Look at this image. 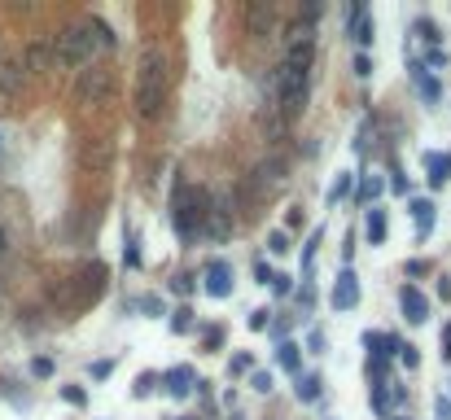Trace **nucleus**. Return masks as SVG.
I'll list each match as a JSON object with an SVG mask.
<instances>
[{"instance_id": "6e6552de", "label": "nucleus", "mask_w": 451, "mask_h": 420, "mask_svg": "<svg viewBox=\"0 0 451 420\" xmlns=\"http://www.w3.org/2000/svg\"><path fill=\"white\" fill-rule=\"evenodd\" d=\"M364 232H368L373 246H381V241H386V210H381V206H373L368 215H364Z\"/></svg>"}, {"instance_id": "4468645a", "label": "nucleus", "mask_w": 451, "mask_h": 420, "mask_svg": "<svg viewBox=\"0 0 451 420\" xmlns=\"http://www.w3.org/2000/svg\"><path fill=\"white\" fill-rule=\"evenodd\" d=\"M298 398H303V403H315V398H320V377H315V373H298Z\"/></svg>"}, {"instance_id": "f8f14e48", "label": "nucleus", "mask_w": 451, "mask_h": 420, "mask_svg": "<svg viewBox=\"0 0 451 420\" xmlns=\"http://www.w3.org/2000/svg\"><path fill=\"white\" fill-rule=\"evenodd\" d=\"M350 22H355V40H359V44H373V18L364 13V5L350 9Z\"/></svg>"}, {"instance_id": "f257e3e1", "label": "nucleus", "mask_w": 451, "mask_h": 420, "mask_svg": "<svg viewBox=\"0 0 451 420\" xmlns=\"http://www.w3.org/2000/svg\"><path fill=\"white\" fill-rule=\"evenodd\" d=\"M162 96H166V53L158 44H145L136 66V114L154 119L162 110Z\"/></svg>"}, {"instance_id": "b1692460", "label": "nucleus", "mask_w": 451, "mask_h": 420, "mask_svg": "<svg viewBox=\"0 0 451 420\" xmlns=\"http://www.w3.org/2000/svg\"><path fill=\"white\" fill-rule=\"evenodd\" d=\"M355 75H373V61H368V57H364V53L355 57Z\"/></svg>"}, {"instance_id": "a211bd4d", "label": "nucleus", "mask_w": 451, "mask_h": 420, "mask_svg": "<svg viewBox=\"0 0 451 420\" xmlns=\"http://www.w3.org/2000/svg\"><path fill=\"white\" fill-rule=\"evenodd\" d=\"M434 420H451V398H434Z\"/></svg>"}, {"instance_id": "f3484780", "label": "nucleus", "mask_w": 451, "mask_h": 420, "mask_svg": "<svg viewBox=\"0 0 451 420\" xmlns=\"http://www.w3.org/2000/svg\"><path fill=\"white\" fill-rule=\"evenodd\" d=\"M267 250H272V254H289V237L285 232H272V237H267Z\"/></svg>"}, {"instance_id": "a878e982", "label": "nucleus", "mask_w": 451, "mask_h": 420, "mask_svg": "<svg viewBox=\"0 0 451 420\" xmlns=\"http://www.w3.org/2000/svg\"><path fill=\"white\" fill-rule=\"evenodd\" d=\"M250 329H267V311H255V315H250Z\"/></svg>"}, {"instance_id": "bb28decb", "label": "nucleus", "mask_w": 451, "mask_h": 420, "mask_svg": "<svg viewBox=\"0 0 451 420\" xmlns=\"http://www.w3.org/2000/svg\"><path fill=\"white\" fill-rule=\"evenodd\" d=\"M110 368H114L110 359H101V363H92V377H110Z\"/></svg>"}, {"instance_id": "0eeeda50", "label": "nucleus", "mask_w": 451, "mask_h": 420, "mask_svg": "<svg viewBox=\"0 0 451 420\" xmlns=\"http://www.w3.org/2000/svg\"><path fill=\"white\" fill-rule=\"evenodd\" d=\"M425 167H429V188H443L451 180V153H429Z\"/></svg>"}, {"instance_id": "6ab92c4d", "label": "nucleus", "mask_w": 451, "mask_h": 420, "mask_svg": "<svg viewBox=\"0 0 451 420\" xmlns=\"http://www.w3.org/2000/svg\"><path fill=\"white\" fill-rule=\"evenodd\" d=\"M399 359H403L408 368H416V363H421V354H416V346H399Z\"/></svg>"}, {"instance_id": "423d86ee", "label": "nucleus", "mask_w": 451, "mask_h": 420, "mask_svg": "<svg viewBox=\"0 0 451 420\" xmlns=\"http://www.w3.org/2000/svg\"><path fill=\"white\" fill-rule=\"evenodd\" d=\"M359 302V280H355V271H338V285H333V306L338 311H350V306Z\"/></svg>"}, {"instance_id": "2eb2a0df", "label": "nucleus", "mask_w": 451, "mask_h": 420, "mask_svg": "<svg viewBox=\"0 0 451 420\" xmlns=\"http://www.w3.org/2000/svg\"><path fill=\"white\" fill-rule=\"evenodd\" d=\"M350 184H355V175H350V171H342L338 180H333V188H329V202H338V197H346V193H350Z\"/></svg>"}, {"instance_id": "f03ea898", "label": "nucleus", "mask_w": 451, "mask_h": 420, "mask_svg": "<svg viewBox=\"0 0 451 420\" xmlns=\"http://www.w3.org/2000/svg\"><path fill=\"white\" fill-rule=\"evenodd\" d=\"M114 36L101 27V22H75V27H66L57 44H53V53L57 61H66V66H83V61H92V53L101 44H110Z\"/></svg>"}, {"instance_id": "7ed1b4c3", "label": "nucleus", "mask_w": 451, "mask_h": 420, "mask_svg": "<svg viewBox=\"0 0 451 420\" xmlns=\"http://www.w3.org/2000/svg\"><path fill=\"white\" fill-rule=\"evenodd\" d=\"M272 92L280 96V110H285V114H298V105H303V96H307V70L285 61V66L272 75Z\"/></svg>"}, {"instance_id": "9d476101", "label": "nucleus", "mask_w": 451, "mask_h": 420, "mask_svg": "<svg viewBox=\"0 0 451 420\" xmlns=\"http://www.w3.org/2000/svg\"><path fill=\"white\" fill-rule=\"evenodd\" d=\"M412 79H416V88L425 92V101H438L443 88H438V79H429V70L421 66V61H412Z\"/></svg>"}, {"instance_id": "5701e85b", "label": "nucleus", "mask_w": 451, "mask_h": 420, "mask_svg": "<svg viewBox=\"0 0 451 420\" xmlns=\"http://www.w3.org/2000/svg\"><path fill=\"white\" fill-rule=\"evenodd\" d=\"M31 373H36V377H48V373H53V363H48V359H36V363H31Z\"/></svg>"}, {"instance_id": "1a4fd4ad", "label": "nucleus", "mask_w": 451, "mask_h": 420, "mask_svg": "<svg viewBox=\"0 0 451 420\" xmlns=\"http://www.w3.org/2000/svg\"><path fill=\"white\" fill-rule=\"evenodd\" d=\"M166 390L176 398H185L193 390V368H171V373H166Z\"/></svg>"}, {"instance_id": "20e7f679", "label": "nucleus", "mask_w": 451, "mask_h": 420, "mask_svg": "<svg viewBox=\"0 0 451 420\" xmlns=\"http://www.w3.org/2000/svg\"><path fill=\"white\" fill-rule=\"evenodd\" d=\"M206 294L210 298H228L232 294V267L224 263V258H210L206 263Z\"/></svg>"}, {"instance_id": "dca6fc26", "label": "nucleus", "mask_w": 451, "mask_h": 420, "mask_svg": "<svg viewBox=\"0 0 451 420\" xmlns=\"http://www.w3.org/2000/svg\"><path fill=\"white\" fill-rule=\"evenodd\" d=\"M276 359H280V368H289V373H298V346L294 342H285L276 350Z\"/></svg>"}, {"instance_id": "aec40b11", "label": "nucleus", "mask_w": 451, "mask_h": 420, "mask_svg": "<svg viewBox=\"0 0 451 420\" xmlns=\"http://www.w3.org/2000/svg\"><path fill=\"white\" fill-rule=\"evenodd\" d=\"M62 398H66V403H75V407H83V390H79V385H66Z\"/></svg>"}, {"instance_id": "39448f33", "label": "nucleus", "mask_w": 451, "mask_h": 420, "mask_svg": "<svg viewBox=\"0 0 451 420\" xmlns=\"http://www.w3.org/2000/svg\"><path fill=\"white\" fill-rule=\"evenodd\" d=\"M399 306H403V315L412 320V324H425V320H429V302H425V294L416 285L399 289Z\"/></svg>"}, {"instance_id": "9b49d317", "label": "nucleus", "mask_w": 451, "mask_h": 420, "mask_svg": "<svg viewBox=\"0 0 451 420\" xmlns=\"http://www.w3.org/2000/svg\"><path fill=\"white\" fill-rule=\"evenodd\" d=\"M412 219H416V232L425 237V232L434 228V202H425V197H416V202H412Z\"/></svg>"}, {"instance_id": "393cba45", "label": "nucleus", "mask_w": 451, "mask_h": 420, "mask_svg": "<svg viewBox=\"0 0 451 420\" xmlns=\"http://www.w3.org/2000/svg\"><path fill=\"white\" fill-rule=\"evenodd\" d=\"M272 289L276 294H289V276H272Z\"/></svg>"}, {"instance_id": "412c9836", "label": "nucleus", "mask_w": 451, "mask_h": 420, "mask_svg": "<svg viewBox=\"0 0 451 420\" xmlns=\"http://www.w3.org/2000/svg\"><path fill=\"white\" fill-rule=\"evenodd\" d=\"M171 329H176V333H189V311H176V320H171Z\"/></svg>"}, {"instance_id": "ddd939ff", "label": "nucleus", "mask_w": 451, "mask_h": 420, "mask_svg": "<svg viewBox=\"0 0 451 420\" xmlns=\"http://www.w3.org/2000/svg\"><path fill=\"white\" fill-rule=\"evenodd\" d=\"M110 92V75L106 70H96V79H83L79 84V96H106Z\"/></svg>"}, {"instance_id": "cd10ccee", "label": "nucleus", "mask_w": 451, "mask_h": 420, "mask_svg": "<svg viewBox=\"0 0 451 420\" xmlns=\"http://www.w3.org/2000/svg\"><path fill=\"white\" fill-rule=\"evenodd\" d=\"M443 354L451 359V324H447V337H443Z\"/></svg>"}, {"instance_id": "4be33fe9", "label": "nucleus", "mask_w": 451, "mask_h": 420, "mask_svg": "<svg viewBox=\"0 0 451 420\" xmlns=\"http://www.w3.org/2000/svg\"><path fill=\"white\" fill-rule=\"evenodd\" d=\"M255 390H263V394L272 390V373H255Z\"/></svg>"}]
</instances>
